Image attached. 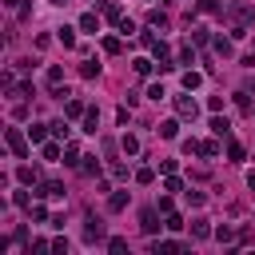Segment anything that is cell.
Returning <instances> with one entry per match:
<instances>
[{
	"label": "cell",
	"mask_w": 255,
	"mask_h": 255,
	"mask_svg": "<svg viewBox=\"0 0 255 255\" xmlns=\"http://www.w3.org/2000/svg\"><path fill=\"white\" fill-rule=\"evenodd\" d=\"M84 239H88V243H100V239H104V219L88 215V219H84Z\"/></svg>",
	"instance_id": "5b68a950"
},
{
	"label": "cell",
	"mask_w": 255,
	"mask_h": 255,
	"mask_svg": "<svg viewBox=\"0 0 255 255\" xmlns=\"http://www.w3.org/2000/svg\"><path fill=\"white\" fill-rule=\"evenodd\" d=\"M80 32H92V36H96V32H100V16H96V12H84V16H80Z\"/></svg>",
	"instance_id": "30bf717a"
},
{
	"label": "cell",
	"mask_w": 255,
	"mask_h": 255,
	"mask_svg": "<svg viewBox=\"0 0 255 255\" xmlns=\"http://www.w3.org/2000/svg\"><path fill=\"white\" fill-rule=\"evenodd\" d=\"M100 12H104V20H112V24H120V16H124V8H120L116 0H100Z\"/></svg>",
	"instance_id": "52a82bcc"
},
{
	"label": "cell",
	"mask_w": 255,
	"mask_h": 255,
	"mask_svg": "<svg viewBox=\"0 0 255 255\" xmlns=\"http://www.w3.org/2000/svg\"><path fill=\"white\" fill-rule=\"evenodd\" d=\"M52 131H56L60 139H68V124H64V120H56V124H52Z\"/></svg>",
	"instance_id": "ee69618b"
},
{
	"label": "cell",
	"mask_w": 255,
	"mask_h": 255,
	"mask_svg": "<svg viewBox=\"0 0 255 255\" xmlns=\"http://www.w3.org/2000/svg\"><path fill=\"white\" fill-rule=\"evenodd\" d=\"M139 227L147 231V235H155L163 223H159V207H143V215H139Z\"/></svg>",
	"instance_id": "277c9868"
},
{
	"label": "cell",
	"mask_w": 255,
	"mask_h": 255,
	"mask_svg": "<svg viewBox=\"0 0 255 255\" xmlns=\"http://www.w3.org/2000/svg\"><path fill=\"white\" fill-rule=\"evenodd\" d=\"M80 171H84V175H96V171H100V159L88 155V163H80Z\"/></svg>",
	"instance_id": "d590c367"
},
{
	"label": "cell",
	"mask_w": 255,
	"mask_h": 255,
	"mask_svg": "<svg viewBox=\"0 0 255 255\" xmlns=\"http://www.w3.org/2000/svg\"><path fill=\"white\" fill-rule=\"evenodd\" d=\"M179 151H183V155H199V151H203V143H199V139H183V143H179Z\"/></svg>",
	"instance_id": "484cf974"
},
{
	"label": "cell",
	"mask_w": 255,
	"mask_h": 255,
	"mask_svg": "<svg viewBox=\"0 0 255 255\" xmlns=\"http://www.w3.org/2000/svg\"><path fill=\"white\" fill-rule=\"evenodd\" d=\"M147 100H167V88H163V84H151V88H147Z\"/></svg>",
	"instance_id": "e575fe53"
},
{
	"label": "cell",
	"mask_w": 255,
	"mask_h": 255,
	"mask_svg": "<svg viewBox=\"0 0 255 255\" xmlns=\"http://www.w3.org/2000/svg\"><path fill=\"white\" fill-rule=\"evenodd\" d=\"M48 128H52V124H48ZM48 128H44V124H32V128H28V139H32V143H44V139H48Z\"/></svg>",
	"instance_id": "5bb4252c"
},
{
	"label": "cell",
	"mask_w": 255,
	"mask_h": 255,
	"mask_svg": "<svg viewBox=\"0 0 255 255\" xmlns=\"http://www.w3.org/2000/svg\"><path fill=\"white\" fill-rule=\"evenodd\" d=\"M163 227H167V231H183V219H179L175 211H167V219H163Z\"/></svg>",
	"instance_id": "f546056e"
},
{
	"label": "cell",
	"mask_w": 255,
	"mask_h": 255,
	"mask_svg": "<svg viewBox=\"0 0 255 255\" xmlns=\"http://www.w3.org/2000/svg\"><path fill=\"white\" fill-rule=\"evenodd\" d=\"M215 239H219V243H231V239H235V231L223 223V227H215Z\"/></svg>",
	"instance_id": "f35d334b"
},
{
	"label": "cell",
	"mask_w": 255,
	"mask_h": 255,
	"mask_svg": "<svg viewBox=\"0 0 255 255\" xmlns=\"http://www.w3.org/2000/svg\"><path fill=\"white\" fill-rule=\"evenodd\" d=\"M215 231H211V223L207 219H191V239H211Z\"/></svg>",
	"instance_id": "9c48e42d"
},
{
	"label": "cell",
	"mask_w": 255,
	"mask_h": 255,
	"mask_svg": "<svg viewBox=\"0 0 255 255\" xmlns=\"http://www.w3.org/2000/svg\"><path fill=\"white\" fill-rule=\"evenodd\" d=\"M147 24H151V28H167V16H163L159 8H151V12H147Z\"/></svg>",
	"instance_id": "7402d4cb"
},
{
	"label": "cell",
	"mask_w": 255,
	"mask_h": 255,
	"mask_svg": "<svg viewBox=\"0 0 255 255\" xmlns=\"http://www.w3.org/2000/svg\"><path fill=\"white\" fill-rule=\"evenodd\" d=\"M247 187H251V191H255V171H247Z\"/></svg>",
	"instance_id": "7dc6e473"
},
{
	"label": "cell",
	"mask_w": 255,
	"mask_h": 255,
	"mask_svg": "<svg viewBox=\"0 0 255 255\" xmlns=\"http://www.w3.org/2000/svg\"><path fill=\"white\" fill-rule=\"evenodd\" d=\"M151 68H155V64H151V60H135V76H147V72H151Z\"/></svg>",
	"instance_id": "b9f144b4"
},
{
	"label": "cell",
	"mask_w": 255,
	"mask_h": 255,
	"mask_svg": "<svg viewBox=\"0 0 255 255\" xmlns=\"http://www.w3.org/2000/svg\"><path fill=\"white\" fill-rule=\"evenodd\" d=\"M116 32H120V36H131V32H135V24H131L128 16H120V24H116Z\"/></svg>",
	"instance_id": "1f68e13d"
},
{
	"label": "cell",
	"mask_w": 255,
	"mask_h": 255,
	"mask_svg": "<svg viewBox=\"0 0 255 255\" xmlns=\"http://www.w3.org/2000/svg\"><path fill=\"white\" fill-rule=\"evenodd\" d=\"M183 195H187V203H191V207H203V199H207L203 191H183Z\"/></svg>",
	"instance_id": "60d3db41"
},
{
	"label": "cell",
	"mask_w": 255,
	"mask_h": 255,
	"mask_svg": "<svg viewBox=\"0 0 255 255\" xmlns=\"http://www.w3.org/2000/svg\"><path fill=\"white\" fill-rule=\"evenodd\" d=\"M28 215H32L36 223H44V219H48V207H40V203H32V207H28Z\"/></svg>",
	"instance_id": "74e56055"
},
{
	"label": "cell",
	"mask_w": 255,
	"mask_h": 255,
	"mask_svg": "<svg viewBox=\"0 0 255 255\" xmlns=\"http://www.w3.org/2000/svg\"><path fill=\"white\" fill-rule=\"evenodd\" d=\"M96 124H100V112L88 108V112H84V131H96Z\"/></svg>",
	"instance_id": "d4e9b609"
},
{
	"label": "cell",
	"mask_w": 255,
	"mask_h": 255,
	"mask_svg": "<svg viewBox=\"0 0 255 255\" xmlns=\"http://www.w3.org/2000/svg\"><path fill=\"white\" fill-rule=\"evenodd\" d=\"M108 251H128V239H108Z\"/></svg>",
	"instance_id": "bcb514c9"
},
{
	"label": "cell",
	"mask_w": 255,
	"mask_h": 255,
	"mask_svg": "<svg viewBox=\"0 0 255 255\" xmlns=\"http://www.w3.org/2000/svg\"><path fill=\"white\" fill-rule=\"evenodd\" d=\"M4 4H8V8H16V4H20V0H4Z\"/></svg>",
	"instance_id": "c3c4849f"
},
{
	"label": "cell",
	"mask_w": 255,
	"mask_h": 255,
	"mask_svg": "<svg viewBox=\"0 0 255 255\" xmlns=\"http://www.w3.org/2000/svg\"><path fill=\"white\" fill-rule=\"evenodd\" d=\"M64 163H68V167H80V147H76V143L64 147Z\"/></svg>",
	"instance_id": "d6986e66"
},
{
	"label": "cell",
	"mask_w": 255,
	"mask_h": 255,
	"mask_svg": "<svg viewBox=\"0 0 255 255\" xmlns=\"http://www.w3.org/2000/svg\"><path fill=\"white\" fill-rule=\"evenodd\" d=\"M52 4H68V0H52Z\"/></svg>",
	"instance_id": "681fc988"
},
{
	"label": "cell",
	"mask_w": 255,
	"mask_h": 255,
	"mask_svg": "<svg viewBox=\"0 0 255 255\" xmlns=\"http://www.w3.org/2000/svg\"><path fill=\"white\" fill-rule=\"evenodd\" d=\"M151 251H155V255H159V251L167 255V251H179V243H175V239H155V243H151Z\"/></svg>",
	"instance_id": "44dd1931"
},
{
	"label": "cell",
	"mask_w": 255,
	"mask_h": 255,
	"mask_svg": "<svg viewBox=\"0 0 255 255\" xmlns=\"http://www.w3.org/2000/svg\"><path fill=\"white\" fill-rule=\"evenodd\" d=\"M40 155H44V159H60V155H64V147H60V143H48V139H44V143H40Z\"/></svg>",
	"instance_id": "9a60e30c"
},
{
	"label": "cell",
	"mask_w": 255,
	"mask_h": 255,
	"mask_svg": "<svg viewBox=\"0 0 255 255\" xmlns=\"http://www.w3.org/2000/svg\"><path fill=\"white\" fill-rule=\"evenodd\" d=\"M227 16H231V36H247V28H251V20H255V8H247V4H231L227 8Z\"/></svg>",
	"instance_id": "6da1fadb"
},
{
	"label": "cell",
	"mask_w": 255,
	"mask_h": 255,
	"mask_svg": "<svg viewBox=\"0 0 255 255\" xmlns=\"http://www.w3.org/2000/svg\"><path fill=\"white\" fill-rule=\"evenodd\" d=\"M80 76H84V80H96V76H100V64H96V60H88V64L80 68Z\"/></svg>",
	"instance_id": "f1b7e54d"
},
{
	"label": "cell",
	"mask_w": 255,
	"mask_h": 255,
	"mask_svg": "<svg viewBox=\"0 0 255 255\" xmlns=\"http://www.w3.org/2000/svg\"><path fill=\"white\" fill-rule=\"evenodd\" d=\"M56 40L64 48H76V28H56Z\"/></svg>",
	"instance_id": "7c38bea8"
},
{
	"label": "cell",
	"mask_w": 255,
	"mask_h": 255,
	"mask_svg": "<svg viewBox=\"0 0 255 255\" xmlns=\"http://www.w3.org/2000/svg\"><path fill=\"white\" fill-rule=\"evenodd\" d=\"M191 44H195V48H207V44H211L207 28H191Z\"/></svg>",
	"instance_id": "e0dca14e"
},
{
	"label": "cell",
	"mask_w": 255,
	"mask_h": 255,
	"mask_svg": "<svg viewBox=\"0 0 255 255\" xmlns=\"http://www.w3.org/2000/svg\"><path fill=\"white\" fill-rule=\"evenodd\" d=\"M16 179H20L24 187H28V183H36V167H28V163H20V167H16Z\"/></svg>",
	"instance_id": "2e32d148"
},
{
	"label": "cell",
	"mask_w": 255,
	"mask_h": 255,
	"mask_svg": "<svg viewBox=\"0 0 255 255\" xmlns=\"http://www.w3.org/2000/svg\"><path fill=\"white\" fill-rule=\"evenodd\" d=\"M4 143H8V151H12L16 159H28V143H32V139H28L20 128H4Z\"/></svg>",
	"instance_id": "7a4b0ae2"
},
{
	"label": "cell",
	"mask_w": 255,
	"mask_h": 255,
	"mask_svg": "<svg viewBox=\"0 0 255 255\" xmlns=\"http://www.w3.org/2000/svg\"><path fill=\"white\" fill-rule=\"evenodd\" d=\"M199 155H219V139H207V143H203V151H199Z\"/></svg>",
	"instance_id": "7bdbcfd3"
},
{
	"label": "cell",
	"mask_w": 255,
	"mask_h": 255,
	"mask_svg": "<svg viewBox=\"0 0 255 255\" xmlns=\"http://www.w3.org/2000/svg\"><path fill=\"white\" fill-rule=\"evenodd\" d=\"M120 48H124L120 36H104V52H108V56H120Z\"/></svg>",
	"instance_id": "603a6c76"
},
{
	"label": "cell",
	"mask_w": 255,
	"mask_h": 255,
	"mask_svg": "<svg viewBox=\"0 0 255 255\" xmlns=\"http://www.w3.org/2000/svg\"><path fill=\"white\" fill-rule=\"evenodd\" d=\"M155 131H159L163 139H175V135H179V124H175V120H163V124H159Z\"/></svg>",
	"instance_id": "4fadbf2b"
},
{
	"label": "cell",
	"mask_w": 255,
	"mask_h": 255,
	"mask_svg": "<svg viewBox=\"0 0 255 255\" xmlns=\"http://www.w3.org/2000/svg\"><path fill=\"white\" fill-rule=\"evenodd\" d=\"M199 84H203V76H199V72H191V68H187V72H183V88H187V92H191V88H199Z\"/></svg>",
	"instance_id": "cb8c5ba5"
},
{
	"label": "cell",
	"mask_w": 255,
	"mask_h": 255,
	"mask_svg": "<svg viewBox=\"0 0 255 255\" xmlns=\"http://www.w3.org/2000/svg\"><path fill=\"white\" fill-rule=\"evenodd\" d=\"M163 191H183V179H179L175 171H167V179H163Z\"/></svg>",
	"instance_id": "4316f807"
},
{
	"label": "cell",
	"mask_w": 255,
	"mask_h": 255,
	"mask_svg": "<svg viewBox=\"0 0 255 255\" xmlns=\"http://www.w3.org/2000/svg\"><path fill=\"white\" fill-rule=\"evenodd\" d=\"M175 116H179V120H195V116H199V104H195L191 96H175Z\"/></svg>",
	"instance_id": "3957f363"
},
{
	"label": "cell",
	"mask_w": 255,
	"mask_h": 255,
	"mask_svg": "<svg viewBox=\"0 0 255 255\" xmlns=\"http://www.w3.org/2000/svg\"><path fill=\"white\" fill-rule=\"evenodd\" d=\"M211 44H215V52H219V56H231V40H227V36H215Z\"/></svg>",
	"instance_id": "83f0119b"
},
{
	"label": "cell",
	"mask_w": 255,
	"mask_h": 255,
	"mask_svg": "<svg viewBox=\"0 0 255 255\" xmlns=\"http://www.w3.org/2000/svg\"><path fill=\"white\" fill-rule=\"evenodd\" d=\"M60 80H64V68H60V64H52V68H48V84H52V88H56V84H60Z\"/></svg>",
	"instance_id": "836d02e7"
},
{
	"label": "cell",
	"mask_w": 255,
	"mask_h": 255,
	"mask_svg": "<svg viewBox=\"0 0 255 255\" xmlns=\"http://www.w3.org/2000/svg\"><path fill=\"white\" fill-rule=\"evenodd\" d=\"M243 155H247V151H243V143H235V139H231V143H227V159H231V163H243Z\"/></svg>",
	"instance_id": "ffe728a7"
},
{
	"label": "cell",
	"mask_w": 255,
	"mask_h": 255,
	"mask_svg": "<svg viewBox=\"0 0 255 255\" xmlns=\"http://www.w3.org/2000/svg\"><path fill=\"white\" fill-rule=\"evenodd\" d=\"M179 60H183V64H191V60H195V44H191V40L179 48Z\"/></svg>",
	"instance_id": "d6a6232c"
},
{
	"label": "cell",
	"mask_w": 255,
	"mask_h": 255,
	"mask_svg": "<svg viewBox=\"0 0 255 255\" xmlns=\"http://www.w3.org/2000/svg\"><path fill=\"white\" fill-rule=\"evenodd\" d=\"M128 203H131V195H128V191H112V195H108V211H124Z\"/></svg>",
	"instance_id": "ba28073f"
},
{
	"label": "cell",
	"mask_w": 255,
	"mask_h": 255,
	"mask_svg": "<svg viewBox=\"0 0 255 255\" xmlns=\"http://www.w3.org/2000/svg\"><path fill=\"white\" fill-rule=\"evenodd\" d=\"M84 112H88V104H84V100H76V96H68V100H64V116H68V120H84Z\"/></svg>",
	"instance_id": "8992f818"
},
{
	"label": "cell",
	"mask_w": 255,
	"mask_h": 255,
	"mask_svg": "<svg viewBox=\"0 0 255 255\" xmlns=\"http://www.w3.org/2000/svg\"><path fill=\"white\" fill-rule=\"evenodd\" d=\"M211 131H215V135H219V139H227V135H231V124H227V120H219V116H215V120H211Z\"/></svg>",
	"instance_id": "ac0fdd59"
},
{
	"label": "cell",
	"mask_w": 255,
	"mask_h": 255,
	"mask_svg": "<svg viewBox=\"0 0 255 255\" xmlns=\"http://www.w3.org/2000/svg\"><path fill=\"white\" fill-rule=\"evenodd\" d=\"M199 12H207V16H219L223 8H219V0H199Z\"/></svg>",
	"instance_id": "4dcf8cb0"
},
{
	"label": "cell",
	"mask_w": 255,
	"mask_h": 255,
	"mask_svg": "<svg viewBox=\"0 0 255 255\" xmlns=\"http://www.w3.org/2000/svg\"><path fill=\"white\" fill-rule=\"evenodd\" d=\"M12 203H16V207H32V195H28V191H12Z\"/></svg>",
	"instance_id": "8d00e7d4"
},
{
	"label": "cell",
	"mask_w": 255,
	"mask_h": 255,
	"mask_svg": "<svg viewBox=\"0 0 255 255\" xmlns=\"http://www.w3.org/2000/svg\"><path fill=\"white\" fill-rule=\"evenodd\" d=\"M120 147H124V155H139V139H135L131 131H124V135H120Z\"/></svg>",
	"instance_id": "8fae6325"
},
{
	"label": "cell",
	"mask_w": 255,
	"mask_h": 255,
	"mask_svg": "<svg viewBox=\"0 0 255 255\" xmlns=\"http://www.w3.org/2000/svg\"><path fill=\"white\" fill-rule=\"evenodd\" d=\"M52 251L56 255H68V239H52Z\"/></svg>",
	"instance_id": "f6af8a7d"
},
{
	"label": "cell",
	"mask_w": 255,
	"mask_h": 255,
	"mask_svg": "<svg viewBox=\"0 0 255 255\" xmlns=\"http://www.w3.org/2000/svg\"><path fill=\"white\" fill-rule=\"evenodd\" d=\"M151 179H155L151 167H139V171H135V183H151Z\"/></svg>",
	"instance_id": "ab89813d"
}]
</instances>
